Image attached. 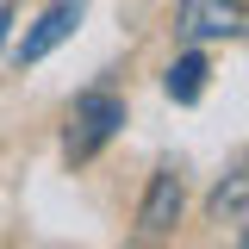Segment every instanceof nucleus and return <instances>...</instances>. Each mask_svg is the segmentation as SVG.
Instances as JSON below:
<instances>
[{
  "label": "nucleus",
  "instance_id": "nucleus-5",
  "mask_svg": "<svg viewBox=\"0 0 249 249\" xmlns=\"http://www.w3.org/2000/svg\"><path fill=\"white\" fill-rule=\"evenodd\" d=\"M162 88H168V100H181V106H193L199 93H206V56L199 50H187V56L168 62V75H162Z\"/></svg>",
  "mask_w": 249,
  "mask_h": 249
},
{
  "label": "nucleus",
  "instance_id": "nucleus-3",
  "mask_svg": "<svg viewBox=\"0 0 249 249\" xmlns=\"http://www.w3.org/2000/svg\"><path fill=\"white\" fill-rule=\"evenodd\" d=\"M81 13H88V0H50L37 19H31V31H25V44L13 50L19 56V69H31V62H44L56 44H69L75 37V25H81Z\"/></svg>",
  "mask_w": 249,
  "mask_h": 249
},
{
  "label": "nucleus",
  "instance_id": "nucleus-1",
  "mask_svg": "<svg viewBox=\"0 0 249 249\" xmlns=\"http://www.w3.org/2000/svg\"><path fill=\"white\" fill-rule=\"evenodd\" d=\"M124 124V100L106 88L93 93H75V106H69V131H62V156L69 162H88V156H100L112 137H119Z\"/></svg>",
  "mask_w": 249,
  "mask_h": 249
},
{
  "label": "nucleus",
  "instance_id": "nucleus-8",
  "mask_svg": "<svg viewBox=\"0 0 249 249\" xmlns=\"http://www.w3.org/2000/svg\"><path fill=\"white\" fill-rule=\"evenodd\" d=\"M243 243H249V224H243Z\"/></svg>",
  "mask_w": 249,
  "mask_h": 249
},
{
  "label": "nucleus",
  "instance_id": "nucleus-6",
  "mask_svg": "<svg viewBox=\"0 0 249 249\" xmlns=\"http://www.w3.org/2000/svg\"><path fill=\"white\" fill-rule=\"evenodd\" d=\"M206 206H212V218H231V212H243V206H249V168H237L231 181H218Z\"/></svg>",
  "mask_w": 249,
  "mask_h": 249
},
{
  "label": "nucleus",
  "instance_id": "nucleus-4",
  "mask_svg": "<svg viewBox=\"0 0 249 249\" xmlns=\"http://www.w3.org/2000/svg\"><path fill=\"white\" fill-rule=\"evenodd\" d=\"M181 199H187L181 175H175V168H156L150 193H143V206H137V237H168L175 218H181Z\"/></svg>",
  "mask_w": 249,
  "mask_h": 249
},
{
  "label": "nucleus",
  "instance_id": "nucleus-7",
  "mask_svg": "<svg viewBox=\"0 0 249 249\" xmlns=\"http://www.w3.org/2000/svg\"><path fill=\"white\" fill-rule=\"evenodd\" d=\"M6 25H13V19H6V13H0V44H6Z\"/></svg>",
  "mask_w": 249,
  "mask_h": 249
},
{
  "label": "nucleus",
  "instance_id": "nucleus-2",
  "mask_svg": "<svg viewBox=\"0 0 249 249\" xmlns=\"http://www.w3.org/2000/svg\"><path fill=\"white\" fill-rule=\"evenodd\" d=\"M175 25L193 44H206V37H249V6L243 0H181Z\"/></svg>",
  "mask_w": 249,
  "mask_h": 249
}]
</instances>
